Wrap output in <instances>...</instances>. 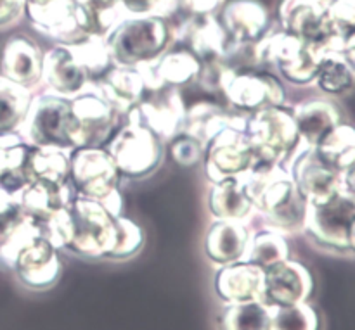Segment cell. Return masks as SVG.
<instances>
[{
  "label": "cell",
  "mask_w": 355,
  "mask_h": 330,
  "mask_svg": "<svg viewBox=\"0 0 355 330\" xmlns=\"http://www.w3.org/2000/svg\"><path fill=\"white\" fill-rule=\"evenodd\" d=\"M114 218L101 203L75 196L42 227V234L59 251L87 259H106L114 241Z\"/></svg>",
  "instance_id": "obj_1"
},
{
  "label": "cell",
  "mask_w": 355,
  "mask_h": 330,
  "mask_svg": "<svg viewBox=\"0 0 355 330\" xmlns=\"http://www.w3.org/2000/svg\"><path fill=\"white\" fill-rule=\"evenodd\" d=\"M245 185L253 211L263 218V227L286 235L304 230L307 201L284 166H255L245 173Z\"/></svg>",
  "instance_id": "obj_2"
},
{
  "label": "cell",
  "mask_w": 355,
  "mask_h": 330,
  "mask_svg": "<svg viewBox=\"0 0 355 330\" xmlns=\"http://www.w3.org/2000/svg\"><path fill=\"white\" fill-rule=\"evenodd\" d=\"M116 66L153 61L175 45V21L159 16H125L106 37Z\"/></svg>",
  "instance_id": "obj_3"
},
{
  "label": "cell",
  "mask_w": 355,
  "mask_h": 330,
  "mask_svg": "<svg viewBox=\"0 0 355 330\" xmlns=\"http://www.w3.org/2000/svg\"><path fill=\"white\" fill-rule=\"evenodd\" d=\"M253 54L257 69L272 71L290 85L307 86L314 83L318 75L321 47L293 37L274 23L253 45Z\"/></svg>",
  "instance_id": "obj_4"
},
{
  "label": "cell",
  "mask_w": 355,
  "mask_h": 330,
  "mask_svg": "<svg viewBox=\"0 0 355 330\" xmlns=\"http://www.w3.org/2000/svg\"><path fill=\"white\" fill-rule=\"evenodd\" d=\"M245 134L255 156V166H286L302 145L293 111L286 106L248 114Z\"/></svg>",
  "instance_id": "obj_5"
},
{
  "label": "cell",
  "mask_w": 355,
  "mask_h": 330,
  "mask_svg": "<svg viewBox=\"0 0 355 330\" xmlns=\"http://www.w3.org/2000/svg\"><path fill=\"white\" fill-rule=\"evenodd\" d=\"M120 182L106 147H78L69 154V183L75 196L101 203L113 217H120L123 208Z\"/></svg>",
  "instance_id": "obj_6"
},
{
  "label": "cell",
  "mask_w": 355,
  "mask_h": 330,
  "mask_svg": "<svg viewBox=\"0 0 355 330\" xmlns=\"http://www.w3.org/2000/svg\"><path fill=\"white\" fill-rule=\"evenodd\" d=\"M30 147H55L73 152L78 149L71 99L51 92L33 93L19 131Z\"/></svg>",
  "instance_id": "obj_7"
},
{
  "label": "cell",
  "mask_w": 355,
  "mask_h": 330,
  "mask_svg": "<svg viewBox=\"0 0 355 330\" xmlns=\"http://www.w3.org/2000/svg\"><path fill=\"white\" fill-rule=\"evenodd\" d=\"M104 147L125 180H142L153 175L165 158V144L134 121H125Z\"/></svg>",
  "instance_id": "obj_8"
},
{
  "label": "cell",
  "mask_w": 355,
  "mask_h": 330,
  "mask_svg": "<svg viewBox=\"0 0 355 330\" xmlns=\"http://www.w3.org/2000/svg\"><path fill=\"white\" fill-rule=\"evenodd\" d=\"M355 218V196L340 189L322 203L307 204L304 230L319 248L349 251V230Z\"/></svg>",
  "instance_id": "obj_9"
},
{
  "label": "cell",
  "mask_w": 355,
  "mask_h": 330,
  "mask_svg": "<svg viewBox=\"0 0 355 330\" xmlns=\"http://www.w3.org/2000/svg\"><path fill=\"white\" fill-rule=\"evenodd\" d=\"M71 113L78 147H104L125 123L94 82H89L82 92L71 97Z\"/></svg>",
  "instance_id": "obj_10"
},
{
  "label": "cell",
  "mask_w": 355,
  "mask_h": 330,
  "mask_svg": "<svg viewBox=\"0 0 355 330\" xmlns=\"http://www.w3.org/2000/svg\"><path fill=\"white\" fill-rule=\"evenodd\" d=\"M222 95L229 107L243 114H253L267 107L284 106L286 89L283 80L267 69H246L236 71L225 85Z\"/></svg>",
  "instance_id": "obj_11"
},
{
  "label": "cell",
  "mask_w": 355,
  "mask_h": 330,
  "mask_svg": "<svg viewBox=\"0 0 355 330\" xmlns=\"http://www.w3.org/2000/svg\"><path fill=\"white\" fill-rule=\"evenodd\" d=\"M187 106L179 89H162L146 92L141 102L135 104L125 121L142 125L156 135L163 144L172 142L184 131Z\"/></svg>",
  "instance_id": "obj_12"
},
{
  "label": "cell",
  "mask_w": 355,
  "mask_h": 330,
  "mask_svg": "<svg viewBox=\"0 0 355 330\" xmlns=\"http://www.w3.org/2000/svg\"><path fill=\"white\" fill-rule=\"evenodd\" d=\"M205 175L210 183L239 176L255 166L252 145L241 128H225L205 145Z\"/></svg>",
  "instance_id": "obj_13"
},
{
  "label": "cell",
  "mask_w": 355,
  "mask_h": 330,
  "mask_svg": "<svg viewBox=\"0 0 355 330\" xmlns=\"http://www.w3.org/2000/svg\"><path fill=\"white\" fill-rule=\"evenodd\" d=\"M284 168L290 172L298 192L307 201V204L322 203L340 189H343L340 172H336L319 156L314 145L302 142Z\"/></svg>",
  "instance_id": "obj_14"
},
{
  "label": "cell",
  "mask_w": 355,
  "mask_h": 330,
  "mask_svg": "<svg viewBox=\"0 0 355 330\" xmlns=\"http://www.w3.org/2000/svg\"><path fill=\"white\" fill-rule=\"evenodd\" d=\"M277 24L281 30L315 47H324L340 37L333 28L326 0H281Z\"/></svg>",
  "instance_id": "obj_15"
},
{
  "label": "cell",
  "mask_w": 355,
  "mask_h": 330,
  "mask_svg": "<svg viewBox=\"0 0 355 330\" xmlns=\"http://www.w3.org/2000/svg\"><path fill=\"white\" fill-rule=\"evenodd\" d=\"M24 17L54 44H73L87 37L80 26L76 0H24Z\"/></svg>",
  "instance_id": "obj_16"
},
{
  "label": "cell",
  "mask_w": 355,
  "mask_h": 330,
  "mask_svg": "<svg viewBox=\"0 0 355 330\" xmlns=\"http://www.w3.org/2000/svg\"><path fill=\"white\" fill-rule=\"evenodd\" d=\"M10 272L26 289L35 293L49 291L61 279L62 263L59 258V249L40 235L21 249Z\"/></svg>",
  "instance_id": "obj_17"
},
{
  "label": "cell",
  "mask_w": 355,
  "mask_h": 330,
  "mask_svg": "<svg viewBox=\"0 0 355 330\" xmlns=\"http://www.w3.org/2000/svg\"><path fill=\"white\" fill-rule=\"evenodd\" d=\"M312 293L314 277L304 263L288 258L266 272L262 301L272 310L307 303Z\"/></svg>",
  "instance_id": "obj_18"
},
{
  "label": "cell",
  "mask_w": 355,
  "mask_h": 330,
  "mask_svg": "<svg viewBox=\"0 0 355 330\" xmlns=\"http://www.w3.org/2000/svg\"><path fill=\"white\" fill-rule=\"evenodd\" d=\"M175 44L184 45L200 62L224 59L231 40L217 14L184 16L175 23Z\"/></svg>",
  "instance_id": "obj_19"
},
{
  "label": "cell",
  "mask_w": 355,
  "mask_h": 330,
  "mask_svg": "<svg viewBox=\"0 0 355 330\" xmlns=\"http://www.w3.org/2000/svg\"><path fill=\"white\" fill-rule=\"evenodd\" d=\"M90 78L68 44H54L42 57V80L45 92L75 97L89 85Z\"/></svg>",
  "instance_id": "obj_20"
},
{
  "label": "cell",
  "mask_w": 355,
  "mask_h": 330,
  "mask_svg": "<svg viewBox=\"0 0 355 330\" xmlns=\"http://www.w3.org/2000/svg\"><path fill=\"white\" fill-rule=\"evenodd\" d=\"M201 62L186 48L165 52L153 61L134 66L144 82L146 92L162 89H180L196 80Z\"/></svg>",
  "instance_id": "obj_21"
},
{
  "label": "cell",
  "mask_w": 355,
  "mask_h": 330,
  "mask_svg": "<svg viewBox=\"0 0 355 330\" xmlns=\"http://www.w3.org/2000/svg\"><path fill=\"white\" fill-rule=\"evenodd\" d=\"M217 16L232 44H257L274 24L260 0H227Z\"/></svg>",
  "instance_id": "obj_22"
},
{
  "label": "cell",
  "mask_w": 355,
  "mask_h": 330,
  "mask_svg": "<svg viewBox=\"0 0 355 330\" xmlns=\"http://www.w3.org/2000/svg\"><path fill=\"white\" fill-rule=\"evenodd\" d=\"M266 272L250 262H236L218 266L214 279L215 296L222 304L262 301Z\"/></svg>",
  "instance_id": "obj_23"
},
{
  "label": "cell",
  "mask_w": 355,
  "mask_h": 330,
  "mask_svg": "<svg viewBox=\"0 0 355 330\" xmlns=\"http://www.w3.org/2000/svg\"><path fill=\"white\" fill-rule=\"evenodd\" d=\"M14 196L24 214L37 221L42 228L52 217H55L71 203L75 190L69 182L58 183L51 180H31Z\"/></svg>",
  "instance_id": "obj_24"
},
{
  "label": "cell",
  "mask_w": 355,
  "mask_h": 330,
  "mask_svg": "<svg viewBox=\"0 0 355 330\" xmlns=\"http://www.w3.org/2000/svg\"><path fill=\"white\" fill-rule=\"evenodd\" d=\"M42 57L44 52L30 37L24 35L10 37L3 45L2 59H0L2 76L33 92L42 80Z\"/></svg>",
  "instance_id": "obj_25"
},
{
  "label": "cell",
  "mask_w": 355,
  "mask_h": 330,
  "mask_svg": "<svg viewBox=\"0 0 355 330\" xmlns=\"http://www.w3.org/2000/svg\"><path fill=\"white\" fill-rule=\"evenodd\" d=\"M250 235L246 221L214 220L205 234V255L217 268L245 262Z\"/></svg>",
  "instance_id": "obj_26"
},
{
  "label": "cell",
  "mask_w": 355,
  "mask_h": 330,
  "mask_svg": "<svg viewBox=\"0 0 355 330\" xmlns=\"http://www.w3.org/2000/svg\"><path fill=\"white\" fill-rule=\"evenodd\" d=\"M246 118L248 114L232 111L231 107H224L211 100H201L187 107L182 134L207 145L215 135L220 134L225 128L234 127L245 130Z\"/></svg>",
  "instance_id": "obj_27"
},
{
  "label": "cell",
  "mask_w": 355,
  "mask_h": 330,
  "mask_svg": "<svg viewBox=\"0 0 355 330\" xmlns=\"http://www.w3.org/2000/svg\"><path fill=\"white\" fill-rule=\"evenodd\" d=\"M42 228L21 210L14 199L9 206L0 210V266L12 270L14 262L24 246L40 237Z\"/></svg>",
  "instance_id": "obj_28"
},
{
  "label": "cell",
  "mask_w": 355,
  "mask_h": 330,
  "mask_svg": "<svg viewBox=\"0 0 355 330\" xmlns=\"http://www.w3.org/2000/svg\"><path fill=\"white\" fill-rule=\"evenodd\" d=\"M104 99L123 120L135 104L146 95V86L134 66H111L101 78L94 80Z\"/></svg>",
  "instance_id": "obj_29"
},
{
  "label": "cell",
  "mask_w": 355,
  "mask_h": 330,
  "mask_svg": "<svg viewBox=\"0 0 355 330\" xmlns=\"http://www.w3.org/2000/svg\"><path fill=\"white\" fill-rule=\"evenodd\" d=\"M207 204L214 220H248L253 206L246 192L245 173L211 183Z\"/></svg>",
  "instance_id": "obj_30"
},
{
  "label": "cell",
  "mask_w": 355,
  "mask_h": 330,
  "mask_svg": "<svg viewBox=\"0 0 355 330\" xmlns=\"http://www.w3.org/2000/svg\"><path fill=\"white\" fill-rule=\"evenodd\" d=\"M293 118L304 144L318 145L329 130L342 123L336 104L326 99H311L293 107Z\"/></svg>",
  "instance_id": "obj_31"
},
{
  "label": "cell",
  "mask_w": 355,
  "mask_h": 330,
  "mask_svg": "<svg viewBox=\"0 0 355 330\" xmlns=\"http://www.w3.org/2000/svg\"><path fill=\"white\" fill-rule=\"evenodd\" d=\"M343 37L333 38L329 44L321 47L318 75L314 83L326 95H342L355 85V73L340 52Z\"/></svg>",
  "instance_id": "obj_32"
},
{
  "label": "cell",
  "mask_w": 355,
  "mask_h": 330,
  "mask_svg": "<svg viewBox=\"0 0 355 330\" xmlns=\"http://www.w3.org/2000/svg\"><path fill=\"white\" fill-rule=\"evenodd\" d=\"M30 145L19 134L0 135V189L16 194L26 185V158Z\"/></svg>",
  "instance_id": "obj_33"
},
{
  "label": "cell",
  "mask_w": 355,
  "mask_h": 330,
  "mask_svg": "<svg viewBox=\"0 0 355 330\" xmlns=\"http://www.w3.org/2000/svg\"><path fill=\"white\" fill-rule=\"evenodd\" d=\"M288 258H290V244H288L286 234L269 227L252 232L245 262L253 263L267 272Z\"/></svg>",
  "instance_id": "obj_34"
},
{
  "label": "cell",
  "mask_w": 355,
  "mask_h": 330,
  "mask_svg": "<svg viewBox=\"0 0 355 330\" xmlns=\"http://www.w3.org/2000/svg\"><path fill=\"white\" fill-rule=\"evenodd\" d=\"M215 324L217 330H270L272 308L267 306L263 301L222 304Z\"/></svg>",
  "instance_id": "obj_35"
},
{
  "label": "cell",
  "mask_w": 355,
  "mask_h": 330,
  "mask_svg": "<svg viewBox=\"0 0 355 330\" xmlns=\"http://www.w3.org/2000/svg\"><path fill=\"white\" fill-rule=\"evenodd\" d=\"M80 26L83 33L106 38L125 17L118 0H76Z\"/></svg>",
  "instance_id": "obj_36"
},
{
  "label": "cell",
  "mask_w": 355,
  "mask_h": 330,
  "mask_svg": "<svg viewBox=\"0 0 355 330\" xmlns=\"http://www.w3.org/2000/svg\"><path fill=\"white\" fill-rule=\"evenodd\" d=\"M33 92L0 75V135L17 134L26 118Z\"/></svg>",
  "instance_id": "obj_37"
},
{
  "label": "cell",
  "mask_w": 355,
  "mask_h": 330,
  "mask_svg": "<svg viewBox=\"0 0 355 330\" xmlns=\"http://www.w3.org/2000/svg\"><path fill=\"white\" fill-rule=\"evenodd\" d=\"M69 154L55 147H30L26 158L28 180L69 182Z\"/></svg>",
  "instance_id": "obj_38"
},
{
  "label": "cell",
  "mask_w": 355,
  "mask_h": 330,
  "mask_svg": "<svg viewBox=\"0 0 355 330\" xmlns=\"http://www.w3.org/2000/svg\"><path fill=\"white\" fill-rule=\"evenodd\" d=\"M315 149L328 165L342 173L355 161V128L345 123L336 125L321 138Z\"/></svg>",
  "instance_id": "obj_39"
},
{
  "label": "cell",
  "mask_w": 355,
  "mask_h": 330,
  "mask_svg": "<svg viewBox=\"0 0 355 330\" xmlns=\"http://www.w3.org/2000/svg\"><path fill=\"white\" fill-rule=\"evenodd\" d=\"M68 45L71 47L73 54L76 55L80 64L85 68L90 82L101 78L111 66H114L113 57L110 54V48H107L106 38L87 35V37L80 38V40Z\"/></svg>",
  "instance_id": "obj_40"
},
{
  "label": "cell",
  "mask_w": 355,
  "mask_h": 330,
  "mask_svg": "<svg viewBox=\"0 0 355 330\" xmlns=\"http://www.w3.org/2000/svg\"><path fill=\"white\" fill-rule=\"evenodd\" d=\"M144 246V232L130 218L120 217L114 218V241L107 253V262H125L132 256L137 255Z\"/></svg>",
  "instance_id": "obj_41"
},
{
  "label": "cell",
  "mask_w": 355,
  "mask_h": 330,
  "mask_svg": "<svg viewBox=\"0 0 355 330\" xmlns=\"http://www.w3.org/2000/svg\"><path fill=\"white\" fill-rule=\"evenodd\" d=\"M270 330H322V320L314 304L307 301L295 306L274 308Z\"/></svg>",
  "instance_id": "obj_42"
},
{
  "label": "cell",
  "mask_w": 355,
  "mask_h": 330,
  "mask_svg": "<svg viewBox=\"0 0 355 330\" xmlns=\"http://www.w3.org/2000/svg\"><path fill=\"white\" fill-rule=\"evenodd\" d=\"M234 73L236 71L227 64L225 59H210V61H203L200 64V71H198L194 83H198L203 92L211 93V95L222 93Z\"/></svg>",
  "instance_id": "obj_43"
},
{
  "label": "cell",
  "mask_w": 355,
  "mask_h": 330,
  "mask_svg": "<svg viewBox=\"0 0 355 330\" xmlns=\"http://www.w3.org/2000/svg\"><path fill=\"white\" fill-rule=\"evenodd\" d=\"M168 144L170 156L182 168H194V166H198L203 161L205 145L198 142L196 138L189 137L186 134H180Z\"/></svg>",
  "instance_id": "obj_44"
},
{
  "label": "cell",
  "mask_w": 355,
  "mask_h": 330,
  "mask_svg": "<svg viewBox=\"0 0 355 330\" xmlns=\"http://www.w3.org/2000/svg\"><path fill=\"white\" fill-rule=\"evenodd\" d=\"M118 2L125 16H177V0H118Z\"/></svg>",
  "instance_id": "obj_45"
},
{
  "label": "cell",
  "mask_w": 355,
  "mask_h": 330,
  "mask_svg": "<svg viewBox=\"0 0 355 330\" xmlns=\"http://www.w3.org/2000/svg\"><path fill=\"white\" fill-rule=\"evenodd\" d=\"M328 6L336 35L347 37L355 33V0H331Z\"/></svg>",
  "instance_id": "obj_46"
},
{
  "label": "cell",
  "mask_w": 355,
  "mask_h": 330,
  "mask_svg": "<svg viewBox=\"0 0 355 330\" xmlns=\"http://www.w3.org/2000/svg\"><path fill=\"white\" fill-rule=\"evenodd\" d=\"M227 0H177V14L184 16H207L218 14Z\"/></svg>",
  "instance_id": "obj_47"
},
{
  "label": "cell",
  "mask_w": 355,
  "mask_h": 330,
  "mask_svg": "<svg viewBox=\"0 0 355 330\" xmlns=\"http://www.w3.org/2000/svg\"><path fill=\"white\" fill-rule=\"evenodd\" d=\"M24 16V0H0V30Z\"/></svg>",
  "instance_id": "obj_48"
},
{
  "label": "cell",
  "mask_w": 355,
  "mask_h": 330,
  "mask_svg": "<svg viewBox=\"0 0 355 330\" xmlns=\"http://www.w3.org/2000/svg\"><path fill=\"white\" fill-rule=\"evenodd\" d=\"M340 52L345 57V61L349 62L350 68L354 69L355 73V33L347 35V37L342 38V44H340Z\"/></svg>",
  "instance_id": "obj_49"
},
{
  "label": "cell",
  "mask_w": 355,
  "mask_h": 330,
  "mask_svg": "<svg viewBox=\"0 0 355 330\" xmlns=\"http://www.w3.org/2000/svg\"><path fill=\"white\" fill-rule=\"evenodd\" d=\"M340 176H342L343 189L349 190L352 196H355V161L349 166V168L343 169V172L340 173Z\"/></svg>",
  "instance_id": "obj_50"
},
{
  "label": "cell",
  "mask_w": 355,
  "mask_h": 330,
  "mask_svg": "<svg viewBox=\"0 0 355 330\" xmlns=\"http://www.w3.org/2000/svg\"><path fill=\"white\" fill-rule=\"evenodd\" d=\"M349 251L355 253V218L350 225V230H349Z\"/></svg>",
  "instance_id": "obj_51"
},
{
  "label": "cell",
  "mask_w": 355,
  "mask_h": 330,
  "mask_svg": "<svg viewBox=\"0 0 355 330\" xmlns=\"http://www.w3.org/2000/svg\"><path fill=\"white\" fill-rule=\"evenodd\" d=\"M326 2H331V0H326Z\"/></svg>",
  "instance_id": "obj_52"
}]
</instances>
